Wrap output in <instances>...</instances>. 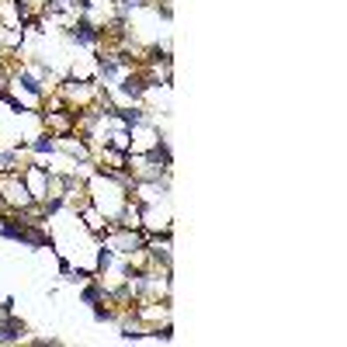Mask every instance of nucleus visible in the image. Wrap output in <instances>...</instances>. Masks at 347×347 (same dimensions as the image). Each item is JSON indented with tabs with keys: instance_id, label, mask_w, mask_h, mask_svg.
Masks as SVG:
<instances>
[{
	"instance_id": "nucleus-1",
	"label": "nucleus",
	"mask_w": 347,
	"mask_h": 347,
	"mask_svg": "<svg viewBox=\"0 0 347 347\" xmlns=\"http://www.w3.org/2000/svg\"><path fill=\"white\" fill-rule=\"evenodd\" d=\"M69 38H73V42H80V45H94V42L101 38V31H97L87 17H80V21L69 28Z\"/></svg>"
},
{
	"instance_id": "nucleus-2",
	"label": "nucleus",
	"mask_w": 347,
	"mask_h": 347,
	"mask_svg": "<svg viewBox=\"0 0 347 347\" xmlns=\"http://www.w3.org/2000/svg\"><path fill=\"white\" fill-rule=\"evenodd\" d=\"M21 337H24V323H21V320H14V316L7 313V320H0V344L21 341Z\"/></svg>"
},
{
	"instance_id": "nucleus-3",
	"label": "nucleus",
	"mask_w": 347,
	"mask_h": 347,
	"mask_svg": "<svg viewBox=\"0 0 347 347\" xmlns=\"http://www.w3.org/2000/svg\"><path fill=\"white\" fill-rule=\"evenodd\" d=\"M122 90H125L129 97H139V94L146 90V80H142V76H125V83H122Z\"/></svg>"
},
{
	"instance_id": "nucleus-4",
	"label": "nucleus",
	"mask_w": 347,
	"mask_h": 347,
	"mask_svg": "<svg viewBox=\"0 0 347 347\" xmlns=\"http://www.w3.org/2000/svg\"><path fill=\"white\" fill-rule=\"evenodd\" d=\"M104 292H101V285H90V288H83V302H97Z\"/></svg>"
},
{
	"instance_id": "nucleus-5",
	"label": "nucleus",
	"mask_w": 347,
	"mask_h": 347,
	"mask_svg": "<svg viewBox=\"0 0 347 347\" xmlns=\"http://www.w3.org/2000/svg\"><path fill=\"white\" fill-rule=\"evenodd\" d=\"M21 83H24L31 94H38V90H42V87H38V80H35V76H28V73H21Z\"/></svg>"
},
{
	"instance_id": "nucleus-6",
	"label": "nucleus",
	"mask_w": 347,
	"mask_h": 347,
	"mask_svg": "<svg viewBox=\"0 0 347 347\" xmlns=\"http://www.w3.org/2000/svg\"><path fill=\"white\" fill-rule=\"evenodd\" d=\"M35 149H38V153H52V139H49V136H42L38 142H35Z\"/></svg>"
},
{
	"instance_id": "nucleus-7",
	"label": "nucleus",
	"mask_w": 347,
	"mask_h": 347,
	"mask_svg": "<svg viewBox=\"0 0 347 347\" xmlns=\"http://www.w3.org/2000/svg\"><path fill=\"white\" fill-rule=\"evenodd\" d=\"M111 316H115V313H111V309H101V306H97V309H94V320H97V323H104V320H111Z\"/></svg>"
}]
</instances>
